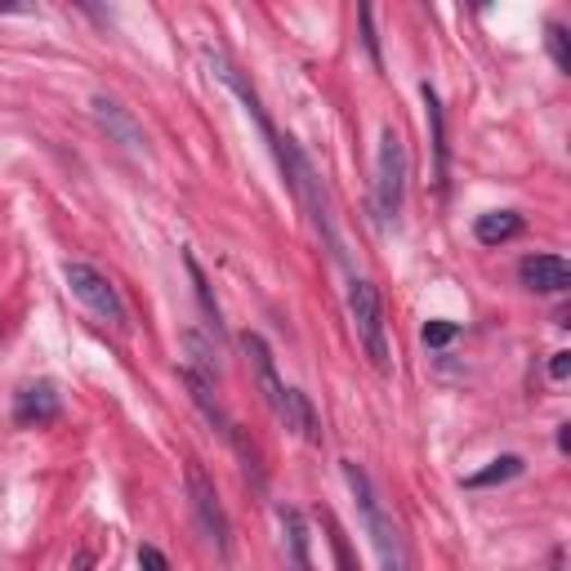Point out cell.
Returning a JSON list of instances; mask_svg holds the SVG:
<instances>
[{
  "label": "cell",
  "instance_id": "6da1fadb",
  "mask_svg": "<svg viewBox=\"0 0 571 571\" xmlns=\"http://www.w3.org/2000/svg\"><path fill=\"white\" fill-rule=\"evenodd\" d=\"M340 469H344V483H349V491H353V500H357L362 527H366V536H370V545H375V554H379V567H385V571H411V549H406V540H402V527L389 518V509L379 505V496H375V487H370V478H366V469H362L357 460H344Z\"/></svg>",
  "mask_w": 571,
  "mask_h": 571
},
{
  "label": "cell",
  "instance_id": "7a4b0ae2",
  "mask_svg": "<svg viewBox=\"0 0 571 571\" xmlns=\"http://www.w3.org/2000/svg\"><path fill=\"white\" fill-rule=\"evenodd\" d=\"M277 161H281L286 179H291V187H295L300 206L308 210V219H313L317 236H321V242L330 246V255H336V259H344V242H340V228H336V215H330L326 187H321V179H317L313 161H308V157L300 153V143H295V138H281V143H277Z\"/></svg>",
  "mask_w": 571,
  "mask_h": 571
},
{
  "label": "cell",
  "instance_id": "3957f363",
  "mask_svg": "<svg viewBox=\"0 0 571 571\" xmlns=\"http://www.w3.org/2000/svg\"><path fill=\"white\" fill-rule=\"evenodd\" d=\"M349 317H353V330H357V344L366 349L370 366L379 375H389L393 370V349H389V326H385V304H379V291L366 281V277H349Z\"/></svg>",
  "mask_w": 571,
  "mask_h": 571
},
{
  "label": "cell",
  "instance_id": "277c9868",
  "mask_svg": "<svg viewBox=\"0 0 571 571\" xmlns=\"http://www.w3.org/2000/svg\"><path fill=\"white\" fill-rule=\"evenodd\" d=\"M406 202V143L393 125L379 130V148H375V215L379 219H398Z\"/></svg>",
  "mask_w": 571,
  "mask_h": 571
},
{
  "label": "cell",
  "instance_id": "5b68a950",
  "mask_svg": "<svg viewBox=\"0 0 571 571\" xmlns=\"http://www.w3.org/2000/svg\"><path fill=\"white\" fill-rule=\"evenodd\" d=\"M187 505H193V518H197L202 536L215 545V554L228 558V554H232L228 513H223V505H219V491H215V483H210V473H206L197 460L187 464Z\"/></svg>",
  "mask_w": 571,
  "mask_h": 571
},
{
  "label": "cell",
  "instance_id": "8992f818",
  "mask_svg": "<svg viewBox=\"0 0 571 571\" xmlns=\"http://www.w3.org/2000/svg\"><path fill=\"white\" fill-rule=\"evenodd\" d=\"M63 281H68V291L99 317V321H108V326H125V304H121V295H117V286L99 272V268H89V264H68L63 268Z\"/></svg>",
  "mask_w": 571,
  "mask_h": 571
},
{
  "label": "cell",
  "instance_id": "52a82bcc",
  "mask_svg": "<svg viewBox=\"0 0 571 571\" xmlns=\"http://www.w3.org/2000/svg\"><path fill=\"white\" fill-rule=\"evenodd\" d=\"M242 349H246V357H251L255 385H259V393H264L268 411L281 420L286 389H291V385H281V375H277V362H272V349H268V340H264V336H255V330H246V336H242Z\"/></svg>",
  "mask_w": 571,
  "mask_h": 571
},
{
  "label": "cell",
  "instance_id": "ba28073f",
  "mask_svg": "<svg viewBox=\"0 0 571 571\" xmlns=\"http://www.w3.org/2000/svg\"><path fill=\"white\" fill-rule=\"evenodd\" d=\"M89 112H94V121L108 130V138L121 143V148H130V153H143V148H148V134H143V125L134 121V112L121 108L117 99H108V94H94V99H89Z\"/></svg>",
  "mask_w": 571,
  "mask_h": 571
},
{
  "label": "cell",
  "instance_id": "9c48e42d",
  "mask_svg": "<svg viewBox=\"0 0 571 571\" xmlns=\"http://www.w3.org/2000/svg\"><path fill=\"white\" fill-rule=\"evenodd\" d=\"M179 379H183L187 398H193V406L206 415V424L219 428V434H223L228 442H236V424H232L228 406H223L219 393H215V379H206V375H197V370H187V366H179Z\"/></svg>",
  "mask_w": 571,
  "mask_h": 571
},
{
  "label": "cell",
  "instance_id": "30bf717a",
  "mask_svg": "<svg viewBox=\"0 0 571 571\" xmlns=\"http://www.w3.org/2000/svg\"><path fill=\"white\" fill-rule=\"evenodd\" d=\"M518 277L536 295H562L567 286H571V268H567L562 255H527V259L518 264Z\"/></svg>",
  "mask_w": 571,
  "mask_h": 571
},
{
  "label": "cell",
  "instance_id": "8fae6325",
  "mask_svg": "<svg viewBox=\"0 0 571 571\" xmlns=\"http://www.w3.org/2000/svg\"><path fill=\"white\" fill-rule=\"evenodd\" d=\"M277 527H281V554H286V571H313V554H308V522L295 505H277Z\"/></svg>",
  "mask_w": 571,
  "mask_h": 571
},
{
  "label": "cell",
  "instance_id": "7c38bea8",
  "mask_svg": "<svg viewBox=\"0 0 571 571\" xmlns=\"http://www.w3.org/2000/svg\"><path fill=\"white\" fill-rule=\"evenodd\" d=\"M59 411H63V402H59L54 385H45V379H36V385H23V389L14 393V420H19L23 428L50 424V420H59Z\"/></svg>",
  "mask_w": 571,
  "mask_h": 571
},
{
  "label": "cell",
  "instance_id": "4fadbf2b",
  "mask_svg": "<svg viewBox=\"0 0 571 571\" xmlns=\"http://www.w3.org/2000/svg\"><path fill=\"white\" fill-rule=\"evenodd\" d=\"M424 94V117H428V138H434V174H438V187L447 193V174H451V153H447V117H442V104L434 85H420Z\"/></svg>",
  "mask_w": 571,
  "mask_h": 571
},
{
  "label": "cell",
  "instance_id": "5bb4252c",
  "mask_svg": "<svg viewBox=\"0 0 571 571\" xmlns=\"http://www.w3.org/2000/svg\"><path fill=\"white\" fill-rule=\"evenodd\" d=\"M281 428H291V434H300L304 442H321V420L308 402L304 389H286V406H281Z\"/></svg>",
  "mask_w": 571,
  "mask_h": 571
},
{
  "label": "cell",
  "instance_id": "9a60e30c",
  "mask_svg": "<svg viewBox=\"0 0 571 571\" xmlns=\"http://www.w3.org/2000/svg\"><path fill=\"white\" fill-rule=\"evenodd\" d=\"M522 473H527V460H522V455H500V460H491L487 469L469 473V478H464V491H491V487H505V483L522 478Z\"/></svg>",
  "mask_w": 571,
  "mask_h": 571
},
{
  "label": "cell",
  "instance_id": "2e32d148",
  "mask_svg": "<svg viewBox=\"0 0 571 571\" xmlns=\"http://www.w3.org/2000/svg\"><path fill=\"white\" fill-rule=\"evenodd\" d=\"M473 236H478L483 246H505L513 236H522V215L518 210H487L473 223Z\"/></svg>",
  "mask_w": 571,
  "mask_h": 571
},
{
  "label": "cell",
  "instance_id": "e0dca14e",
  "mask_svg": "<svg viewBox=\"0 0 571 571\" xmlns=\"http://www.w3.org/2000/svg\"><path fill=\"white\" fill-rule=\"evenodd\" d=\"M183 353H187V370H197V375H206V379H215L219 385V357H215V344H206L197 330H183Z\"/></svg>",
  "mask_w": 571,
  "mask_h": 571
},
{
  "label": "cell",
  "instance_id": "ac0fdd59",
  "mask_svg": "<svg viewBox=\"0 0 571 571\" xmlns=\"http://www.w3.org/2000/svg\"><path fill=\"white\" fill-rule=\"evenodd\" d=\"M187 272H193V286H197V300H202V308H206V317H210V326H215V336H219V330H223V321H219V304H215V295H210V281H206L202 264H197V259H187Z\"/></svg>",
  "mask_w": 571,
  "mask_h": 571
},
{
  "label": "cell",
  "instance_id": "d6986e66",
  "mask_svg": "<svg viewBox=\"0 0 571 571\" xmlns=\"http://www.w3.org/2000/svg\"><path fill=\"white\" fill-rule=\"evenodd\" d=\"M455 336H460L455 321H424V330H420V340H424L428 349H447Z\"/></svg>",
  "mask_w": 571,
  "mask_h": 571
},
{
  "label": "cell",
  "instance_id": "ffe728a7",
  "mask_svg": "<svg viewBox=\"0 0 571 571\" xmlns=\"http://www.w3.org/2000/svg\"><path fill=\"white\" fill-rule=\"evenodd\" d=\"M326 532H330V554H336V567L340 571H362L357 562H353V549H349V540H344V532L336 527V522L326 518Z\"/></svg>",
  "mask_w": 571,
  "mask_h": 571
},
{
  "label": "cell",
  "instance_id": "44dd1931",
  "mask_svg": "<svg viewBox=\"0 0 571 571\" xmlns=\"http://www.w3.org/2000/svg\"><path fill=\"white\" fill-rule=\"evenodd\" d=\"M549 54H554L558 72H571V50H567V27L562 23H549Z\"/></svg>",
  "mask_w": 571,
  "mask_h": 571
},
{
  "label": "cell",
  "instance_id": "7402d4cb",
  "mask_svg": "<svg viewBox=\"0 0 571 571\" xmlns=\"http://www.w3.org/2000/svg\"><path fill=\"white\" fill-rule=\"evenodd\" d=\"M138 571H170V558L157 545H143L138 549Z\"/></svg>",
  "mask_w": 571,
  "mask_h": 571
},
{
  "label": "cell",
  "instance_id": "603a6c76",
  "mask_svg": "<svg viewBox=\"0 0 571 571\" xmlns=\"http://www.w3.org/2000/svg\"><path fill=\"white\" fill-rule=\"evenodd\" d=\"M357 19H362V36H366V50H370V59L379 63V45H375V32H370V10H362Z\"/></svg>",
  "mask_w": 571,
  "mask_h": 571
},
{
  "label": "cell",
  "instance_id": "cb8c5ba5",
  "mask_svg": "<svg viewBox=\"0 0 571 571\" xmlns=\"http://www.w3.org/2000/svg\"><path fill=\"white\" fill-rule=\"evenodd\" d=\"M549 375H554V379H567V375H571V353H554Z\"/></svg>",
  "mask_w": 571,
  "mask_h": 571
},
{
  "label": "cell",
  "instance_id": "d4e9b609",
  "mask_svg": "<svg viewBox=\"0 0 571 571\" xmlns=\"http://www.w3.org/2000/svg\"><path fill=\"white\" fill-rule=\"evenodd\" d=\"M554 571H558V558H554Z\"/></svg>",
  "mask_w": 571,
  "mask_h": 571
}]
</instances>
